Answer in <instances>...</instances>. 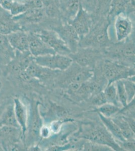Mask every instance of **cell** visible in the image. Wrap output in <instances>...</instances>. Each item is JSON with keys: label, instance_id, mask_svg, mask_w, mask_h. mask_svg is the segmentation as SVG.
<instances>
[{"label": "cell", "instance_id": "1", "mask_svg": "<svg viewBox=\"0 0 135 151\" xmlns=\"http://www.w3.org/2000/svg\"><path fill=\"white\" fill-rule=\"evenodd\" d=\"M111 24L107 16L99 18L87 34L81 38L79 47L105 50L112 43L108 33V29Z\"/></svg>", "mask_w": 135, "mask_h": 151}, {"label": "cell", "instance_id": "2", "mask_svg": "<svg viewBox=\"0 0 135 151\" xmlns=\"http://www.w3.org/2000/svg\"><path fill=\"white\" fill-rule=\"evenodd\" d=\"M13 17L22 30L32 33L44 29L48 18L43 7L28 9L22 14Z\"/></svg>", "mask_w": 135, "mask_h": 151}, {"label": "cell", "instance_id": "3", "mask_svg": "<svg viewBox=\"0 0 135 151\" xmlns=\"http://www.w3.org/2000/svg\"><path fill=\"white\" fill-rule=\"evenodd\" d=\"M0 143L4 151H21L25 149L22 131L20 127H0Z\"/></svg>", "mask_w": 135, "mask_h": 151}, {"label": "cell", "instance_id": "4", "mask_svg": "<svg viewBox=\"0 0 135 151\" xmlns=\"http://www.w3.org/2000/svg\"><path fill=\"white\" fill-rule=\"evenodd\" d=\"M51 25L49 29L58 33L67 44L72 53L75 52L79 48L80 38L71 24L60 19H53Z\"/></svg>", "mask_w": 135, "mask_h": 151}, {"label": "cell", "instance_id": "5", "mask_svg": "<svg viewBox=\"0 0 135 151\" xmlns=\"http://www.w3.org/2000/svg\"><path fill=\"white\" fill-rule=\"evenodd\" d=\"M81 137L92 142L104 146H110L116 150L121 149L115 142L111 134L101 127L91 126L83 129Z\"/></svg>", "mask_w": 135, "mask_h": 151}, {"label": "cell", "instance_id": "6", "mask_svg": "<svg viewBox=\"0 0 135 151\" xmlns=\"http://www.w3.org/2000/svg\"><path fill=\"white\" fill-rule=\"evenodd\" d=\"M34 33L41 38L56 53L68 56L72 53L67 44L55 31L51 29H40Z\"/></svg>", "mask_w": 135, "mask_h": 151}, {"label": "cell", "instance_id": "7", "mask_svg": "<svg viewBox=\"0 0 135 151\" xmlns=\"http://www.w3.org/2000/svg\"><path fill=\"white\" fill-rule=\"evenodd\" d=\"M34 61L38 65L46 69L63 70L70 67L73 59L70 56L55 53L34 58Z\"/></svg>", "mask_w": 135, "mask_h": 151}, {"label": "cell", "instance_id": "8", "mask_svg": "<svg viewBox=\"0 0 135 151\" xmlns=\"http://www.w3.org/2000/svg\"><path fill=\"white\" fill-rule=\"evenodd\" d=\"M94 23L92 14L83 9L81 5L77 15L70 22L80 39L87 34Z\"/></svg>", "mask_w": 135, "mask_h": 151}, {"label": "cell", "instance_id": "9", "mask_svg": "<svg viewBox=\"0 0 135 151\" xmlns=\"http://www.w3.org/2000/svg\"><path fill=\"white\" fill-rule=\"evenodd\" d=\"M114 30L116 40L123 41L132 36L134 31V24L130 15L119 14L114 18Z\"/></svg>", "mask_w": 135, "mask_h": 151}, {"label": "cell", "instance_id": "10", "mask_svg": "<svg viewBox=\"0 0 135 151\" xmlns=\"http://www.w3.org/2000/svg\"><path fill=\"white\" fill-rule=\"evenodd\" d=\"M13 98L0 99V127L7 125L20 128L16 119Z\"/></svg>", "mask_w": 135, "mask_h": 151}, {"label": "cell", "instance_id": "11", "mask_svg": "<svg viewBox=\"0 0 135 151\" xmlns=\"http://www.w3.org/2000/svg\"><path fill=\"white\" fill-rule=\"evenodd\" d=\"M135 13V0H112L107 17L111 23L116 16Z\"/></svg>", "mask_w": 135, "mask_h": 151}, {"label": "cell", "instance_id": "12", "mask_svg": "<svg viewBox=\"0 0 135 151\" xmlns=\"http://www.w3.org/2000/svg\"><path fill=\"white\" fill-rule=\"evenodd\" d=\"M29 51L34 58L56 53L41 38L34 33L27 32Z\"/></svg>", "mask_w": 135, "mask_h": 151}, {"label": "cell", "instance_id": "13", "mask_svg": "<svg viewBox=\"0 0 135 151\" xmlns=\"http://www.w3.org/2000/svg\"><path fill=\"white\" fill-rule=\"evenodd\" d=\"M22 30L10 12L0 6V34L7 36L12 33Z\"/></svg>", "mask_w": 135, "mask_h": 151}, {"label": "cell", "instance_id": "14", "mask_svg": "<svg viewBox=\"0 0 135 151\" xmlns=\"http://www.w3.org/2000/svg\"><path fill=\"white\" fill-rule=\"evenodd\" d=\"M13 100L16 119L22 131L23 135L24 137L27 129L28 121L27 108L20 96H15Z\"/></svg>", "mask_w": 135, "mask_h": 151}, {"label": "cell", "instance_id": "15", "mask_svg": "<svg viewBox=\"0 0 135 151\" xmlns=\"http://www.w3.org/2000/svg\"><path fill=\"white\" fill-rule=\"evenodd\" d=\"M16 50L9 41L6 35L0 34V70L15 58Z\"/></svg>", "mask_w": 135, "mask_h": 151}, {"label": "cell", "instance_id": "16", "mask_svg": "<svg viewBox=\"0 0 135 151\" xmlns=\"http://www.w3.org/2000/svg\"><path fill=\"white\" fill-rule=\"evenodd\" d=\"M80 0H60V9L62 20L70 23L79 11Z\"/></svg>", "mask_w": 135, "mask_h": 151}, {"label": "cell", "instance_id": "17", "mask_svg": "<svg viewBox=\"0 0 135 151\" xmlns=\"http://www.w3.org/2000/svg\"><path fill=\"white\" fill-rule=\"evenodd\" d=\"M9 41L12 47L19 52L29 51V41L28 33L20 30L7 35Z\"/></svg>", "mask_w": 135, "mask_h": 151}, {"label": "cell", "instance_id": "18", "mask_svg": "<svg viewBox=\"0 0 135 151\" xmlns=\"http://www.w3.org/2000/svg\"><path fill=\"white\" fill-rule=\"evenodd\" d=\"M105 65V75L109 80L108 84L113 83V81L126 77V76H128L130 73V70L126 68L113 62L108 61Z\"/></svg>", "mask_w": 135, "mask_h": 151}, {"label": "cell", "instance_id": "19", "mask_svg": "<svg viewBox=\"0 0 135 151\" xmlns=\"http://www.w3.org/2000/svg\"><path fill=\"white\" fill-rule=\"evenodd\" d=\"M42 4L43 9L48 18L62 20L60 0H42Z\"/></svg>", "mask_w": 135, "mask_h": 151}, {"label": "cell", "instance_id": "20", "mask_svg": "<svg viewBox=\"0 0 135 151\" xmlns=\"http://www.w3.org/2000/svg\"><path fill=\"white\" fill-rule=\"evenodd\" d=\"M111 119L118 126V127L121 131L122 135L125 139H133L135 132L132 131V129L129 124L128 122L126 120L124 117H116Z\"/></svg>", "mask_w": 135, "mask_h": 151}, {"label": "cell", "instance_id": "21", "mask_svg": "<svg viewBox=\"0 0 135 151\" xmlns=\"http://www.w3.org/2000/svg\"><path fill=\"white\" fill-rule=\"evenodd\" d=\"M98 114L104 125L106 127L108 130L111 132V134H113L115 137L122 142L126 140L122 135L121 131L118 126L115 124V122L111 119L104 116L100 113H98Z\"/></svg>", "mask_w": 135, "mask_h": 151}, {"label": "cell", "instance_id": "22", "mask_svg": "<svg viewBox=\"0 0 135 151\" xmlns=\"http://www.w3.org/2000/svg\"><path fill=\"white\" fill-rule=\"evenodd\" d=\"M111 1L112 0H97L95 12L92 14L94 22H95L99 18L107 16L110 10Z\"/></svg>", "mask_w": 135, "mask_h": 151}, {"label": "cell", "instance_id": "23", "mask_svg": "<svg viewBox=\"0 0 135 151\" xmlns=\"http://www.w3.org/2000/svg\"><path fill=\"white\" fill-rule=\"evenodd\" d=\"M104 93L107 102L117 105L118 100L117 97L116 85L113 83H111L108 85Z\"/></svg>", "mask_w": 135, "mask_h": 151}, {"label": "cell", "instance_id": "24", "mask_svg": "<svg viewBox=\"0 0 135 151\" xmlns=\"http://www.w3.org/2000/svg\"><path fill=\"white\" fill-rule=\"evenodd\" d=\"M120 110V108L117 106V105L110 103H104L100 105V106L97 109L98 113H100L106 117L111 116L118 112Z\"/></svg>", "mask_w": 135, "mask_h": 151}, {"label": "cell", "instance_id": "25", "mask_svg": "<svg viewBox=\"0 0 135 151\" xmlns=\"http://www.w3.org/2000/svg\"><path fill=\"white\" fill-rule=\"evenodd\" d=\"M116 92L118 101L120 102L123 107L128 105L127 94L122 80H118L116 82Z\"/></svg>", "mask_w": 135, "mask_h": 151}, {"label": "cell", "instance_id": "26", "mask_svg": "<svg viewBox=\"0 0 135 151\" xmlns=\"http://www.w3.org/2000/svg\"><path fill=\"white\" fill-rule=\"evenodd\" d=\"M28 9L25 4L17 0L14 1L12 8L9 12L13 17L22 14Z\"/></svg>", "mask_w": 135, "mask_h": 151}, {"label": "cell", "instance_id": "27", "mask_svg": "<svg viewBox=\"0 0 135 151\" xmlns=\"http://www.w3.org/2000/svg\"><path fill=\"white\" fill-rule=\"evenodd\" d=\"M125 91L127 94L128 103L132 101L135 96V85L133 81L123 80Z\"/></svg>", "mask_w": 135, "mask_h": 151}, {"label": "cell", "instance_id": "28", "mask_svg": "<svg viewBox=\"0 0 135 151\" xmlns=\"http://www.w3.org/2000/svg\"><path fill=\"white\" fill-rule=\"evenodd\" d=\"M80 1L82 7L85 10L92 14L95 12L97 0H80Z\"/></svg>", "mask_w": 135, "mask_h": 151}, {"label": "cell", "instance_id": "29", "mask_svg": "<svg viewBox=\"0 0 135 151\" xmlns=\"http://www.w3.org/2000/svg\"><path fill=\"white\" fill-rule=\"evenodd\" d=\"M84 149L86 151H105L107 150L106 147H104V145L99 144L96 142H87L84 145Z\"/></svg>", "mask_w": 135, "mask_h": 151}, {"label": "cell", "instance_id": "30", "mask_svg": "<svg viewBox=\"0 0 135 151\" xmlns=\"http://www.w3.org/2000/svg\"><path fill=\"white\" fill-rule=\"evenodd\" d=\"M92 74L89 72H82L76 75L73 79L72 82L83 83L91 77Z\"/></svg>", "mask_w": 135, "mask_h": 151}, {"label": "cell", "instance_id": "31", "mask_svg": "<svg viewBox=\"0 0 135 151\" xmlns=\"http://www.w3.org/2000/svg\"><path fill=\"white\" fill-rule=\"evenodd\" d=\"M93 103L97 105H101L104 103H106V98L104 95V92H100L96 96L94 97L93 98Z\"/></svg>", "mask_w": 135, "mask_h": 151}, {"label": "cell", "instance_id": "32", "mask_svg": "<svg viewBox=\"0 0 135 151\" xmlns=\"http://www.w3.org/2000/svg\"><path fill=\"white\" fill-rule=\"evenodd\" d=\"M14 1L15 0H3L0 4V6L6 10L10 11Z\"/></svg>", "mask_w": 135, "mask_h": 151}, {"label": "cell", "instance_id": "33", "mask_svg": "<svg viewBox=\"0 0 135 151\" xmlns=\"http://www.w3.org/2000/svg\"><path fill=\"white\" fill-rule=\"evenodd\" d=\"M123 147L126 149L129 150H135V141L132 139H126L123 142Z\"/></svg>", "mask_w": 135, "mask_h": 151}, {"label": "cell", "instance_id": "34", "mask_svg": "<svg viewBox=\"0 0 135 151\" xmlns=\"http://www.w3.org/2000/svg\"><path fill=\"white\" fill-rule=\"evenodd\" d=\"M2 87H3V82L2 80L0 79V90L2 89Z\"/></svg>", "mask_w": 135, "mask_h": 151}, {"label": "cell", "instance_id": "35", "mask_svg": "<svg viewBox=\"0 0 135 151\" xmlns=\"http://www.w3.org/2000/svg\"><path fill=\"white\" fill-rule=\"evenodd\" d=\"M0 151H4V150L3 148L2 145H1V143H0Z\"/></svg>", "mask_w": 135, "mask_h": 151}, {"label": "cell", "instance_id": "36", "mask_svg": "<svg viewBox=\"0 0 135 151\" xmlns=\"http://www.w3.org/2000/svg\"><path fill=\"white\" fill-rule=\"evenodd\" d=\"M3 1V0H0V4L1 3V2H2Z\"/></svg>", "mask_w": 135, "mask_h": 151}, {"label": "cell", "instance_id": "37", "mask_svg": "<svg viewBox=\"0 0 135 151\" xmlns=\"http://www.w3.org/2000/svg\"><path fill=\"white\" fill-rule=\"evenodd\" d=\"M17 1H23V0H17Z\"/></svg>", "mask_w": 135, "mask_h": 151}]
</instances>
